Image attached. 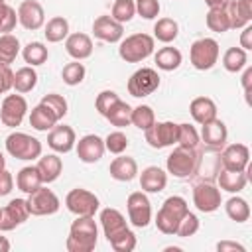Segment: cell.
<instances>
[{"label":"cell","instance_id":"cell-1","mask_svg":"<svg viewBox=\"0 0 252 252\" xmlns=\"http://www.w3.org/2000/svg\"><path fill=\"white\" fill-rule=\"evenodd\" d=\"M98 242V226L94 217H77L69 226L65 248L69 252H93Z\"/></svg>","mask_w":252,"mask_h":252},{"label":"cell","instance_id":"cell-2","mask_svg":"<svg viewBox=\"0 0 252 252\" xmlns=\"http://www.w3.org/2000/svg\"><path fill=\"white\" fill-rule=\"evenodd\" d=\"M201 148H197V161H195V167H193V173L187 177L193 183H199V181H207V183H215L217 177H219V171L222 169V163H220V150H213V148H207L203 144H199Z\"/></svg>","mask_w":252,"mask_h":252},{"label":"cell","instance_id":"cell-3","mask_svg":"<svg viewBox=\"0 0 252 252\" xmlns=\"http://www.w3.org/2000/svg\"><path fill=\"white\" fill-rule=\"evenodd\" d=\"M187 211H189L187 201H185L183 197H179V195H171V197H167V199L163 201V205L159 207V211H158L154 222H156V226H158L159 232L173 236L175 230H177L179 220L183 219V215H185Z\"/></svg>","mask_w":252,"mask_h":252},{"label":"cell","instance_id":"cell-4","mask_svg":"<svg viewBox=\"0 0 252 252\" xmlns=\"http://www.w3.org/2000/svg\"><path fill=\"white\" fill-rule=\"evenodd\" d=\"M156 49V39L148 33H132L120 39L118 55L126 63H140L148 59Z\"/></svg>","mask_w":252,"mask_h":252},{"label":"cell","instance_id":"cell-5","mask_svg":"<svg viewBox=\"0 0 252 252\" xmlns=\"http://www.w3.org/2000/svg\"><path fill=\"white\" fill-rule=\"evenodd\" d=\"M4 146H6V152L16 159L32 161L41 156V142L26 132H12L6 138Z\"/></svg>","mask_w":252,"mask_h":252},{"label":"cell","instance_id":"cell-6","mask_svg":"<svg viewBox=\"0 0 252 252\" xmlns=\"http://www.w3.org/2000/svg\"><path fill=\"white\" fill-rule=\"evenodd\" d=\"M219 55H220V47L213 37H201L193 41L189 49V61L197 71L213 69L219 61Z\"/></svg>","mask_w":252,"mask_h":252},{"label":"cell","instance_id":"cell-7","mask_svg":"<svg viewBox=\"0 0 252 252\" xmlns=\"http://www.w3.org/2000/svg\"><path fill=\"white\" fill-rule=\"evenodd\" d=\"M197 148L177 146L167 156V159H165L167 173L173 175V177H177V179H187L193 173V167H195V161H197Z\"/></svg>","mask_w":252,"mask_h":252},{"label":"cell","instance_id":"cell-8","mask_svg":"<svg viewBox=\"0 0 252 252\" xmlns=\"http://www.w3.org/2000/svg\"><path fill=\"white\" fill-rule=\"evenodd\" d=\"M65 207L69 213H73L75 217H94V213L100 207V201L94 193H91L89 189H71L65 197Z\"/></svg>","mask_w":252,"mask_h":252},{"label":"cell","instance_id":"cell-9","mask_svg":"<svg viewBox=\"0 0 252 252\" xmlns=\"http://www.w3.org/2000/svg\"><path fill=\"white\" fill-rule=\"evenodd\" d=\"M126 89L136 98L150 96V94H154L159 89V75L152 67H142V69H138V71H134L130 75Z\"/></svg>","mask_w":252,"mask_h":252},{"label":"cell","instance_id":"cell-10","mask_svg":"<svg viewBox=\"0 0 252 252\" xmlns=\"http://www.w3.org/2000/svg\"><path fill=\"white\" fill-rule=\"evenodd\" d=\"M28 209H30V215H33V217H47V215H55L57 211H59V207H61V203H59V197L51 191V189H47V187H43V185H39L37 189H33L32 193H28Z\"/></svg>","mask_w":252,"mask_h":252},{"label":"cell","instance_id":"cell-11","mask_svg":"<svg viewBox=\"0 0 252 252\" xmlns=\"http://www.w3.org/2000/svg\"><path fill=\"white\" fill-rule=\"evenodd\" d=\"M126 211H128V220L136 228H146L152 220V203L144 191H134L128 195Z\"/></svg>","mask_w":252,"mask_h":252},{"label":"cell","instance_id":"cell-12","mask_svg":"<svg viewBox=\"0 0 252 252\" xmlns=\"http://www.w3.org/2000/svg\"><path fill=\"white\" fill-rule=\"evenodd\" d=\"M144 138H146L148 146L154 150L169 148L177 142V124L171 120L154 122L148 130H144Z\"/></svg>","mask_w":252,"mask_h":252},{"label":"cell","instance_id":"cell-13","mask_svg":"<svg viewBox=\"0 0 252 252\" xmlns=\"http://www.w3.org/2000/svg\"><path fill=\"white\" fill-rule=\"evenodd\" d=\"M220 203H222L220 189L215 183H207V181L193 183V205L197 207V211L215 213L220 207Z\"/></svg>","mask_w":252,"mask_h":252},{"label":"cell","instance_id":"cell-14","mask_svg":"<svg viewBox=\"0 0 252 252\" xmlns=\"http://www.w3.org/2000/svg\"><path fill=\"white\" fill-rule=\"evenodd\" d=\"M26 112H28V100L20 93L8 94L2 100V106H0V120H2L4 126L16 128L26 118Z\"/></svg>","mask_w":252,"mask_h":252},{"label":"cell","instance_id":"cell-15","mask_svg":"<svg viewBox=\"0 0 252 252\" xmlns=\"http://www.w3.org/2000/svg\"><path fill=\"white\" fill-rule=\"evenodd\" d=\"M30 217V209H28V201L26 199H12L0 215V232H8L14 230L16 226L24 224Z\"/></svg>","mask_w":252,"mask_h":252},{"label":"cell","instance_id":"cell-16","mask_svg":"<svg viewBox=\"0 0 252 252\" xmlns=\"http://www.w3.org/2000/svg\"><path fill=\"white\" fill-rule=\"evenodd\" d=\"M220 163L222 169L230 171H244L250 163V150L246 144H224L220 150Z\"/></svg>","mask_w":252,"mask_h":252},{"label":"cell","instance_id":"cell-17","mask_svg":"<svg viewBox=\"0 0 252 252\" xmlns=\"http://www.w3.org/2000/svg\"><path fill=\"white\" fill-rule=\"evenodd\" d=\"M18 24L30 32H35L45 26V12L37 0H24L18 6Z\"/></svg>","mask_w":252,"mask_h":252},{"label":"cell","instance_id":"cell-18","mask_svg":"<svg viewBox=\"0 0 252 252\" xmlns=\"http://www.w3.org/2000/svg\"><path fill=\"white\" fill-rule=\"evenodd\" d=\"M75 150L83 163H96L106 152L104 140L96 134H87V136L79 138V142H75Z\"/></svg>","mask_w":252,"mask_h":252},{"label":"cell","instance_id":"cell-19","mask_svg":"<svg viewBox=\"0 0 252 252\" xmlns=\"http://www.w3.org/2000/svg\"><path fill=\"white\" fill-rule=\"evenodd\" d=\"M93 33L100 41L118 43L124 37V24L116 22L112 16H98L93 22Z\"/></svg>","mask_w":252,"mask_h":252},{"label":"cell","instance_id":"cell-20","mask_svg":"<svg viewBox=\"0 0 252 252\" xmlns=\"http://www.w3.org/2000/svg\"><path fill=\"white\" fill-rule=\"evenodd\" d=\"M75 142H77L75 130L67 124H59V126L55 124L47 134V146L55 154H69L75 148Z\"/></svg>","mask_w":252,"mask_h":252},{"label":"cell","instance_id":"cell-21","mask_svg":"<svg viewBox=\"0 0 252 252\" xmlns=\"http://www.w3.org/2000/svg\"><path fill=\"white\" fill-rule=\"evenodd\" d=\"M201 144L207 146V148H213V150H222V146L226 144V138H228V130H226V124L219 118L207 122L201 126Z\"/></svg>","mask_w":252,"mask_h":252},{"label":"cell","instance_id":"cell-22","mask_svg":"<svg viewBox=\"0 0 252 252\" xmlns=\"http://www.w3.org/2000/svg\"><path fill=\"white\" fill-rule=\"evenodd\" d=\"M224 12L230 22V30H242L252 24V0H228Z\"/></svg>","mask_w":252,"mask_h":252},{"label":"cell","instance_id":"cell-23","mask_svg":"<svg viewBox=\"0 0 252 252\" xmlns=\"http://www.w3.org/2000/svg\"><path fill=\"white\" fill-rule=\"evenodd\" d=\"M100 226H102V232H104V238L110 242L114 236L122 234L124 230H128V222L124 219V215L118 211V209H102L100 211Z\"/></svg>","mask_w":252,"mask_h":252},{"label":"cell","instance_id":"cell-24","mask_svg":"<svg viewBox=\"0 0 252 252\" xmlns=\"http://www.w3.org/2000/svg\"><path fill=\"white\" fill-rule=\"evenodd\" d=\"M93 39L91 35L77 32V33H69L65 37V51L69 53V57H73L75 61H83L89 59L93 55Z\"/></svg>","mask_w":252,"mask_h":252},{"label":"cell","instance_id":"cell-25","mask_svg":"<svg viewBox=\"0 0 252 252\" xmlns=\"http://www.w3.org/2000/svg\"><path fill=\"white\" fill-rule=\"evenodd\" d=\"M167 185V173L158 165H148L140 173V187L144 193H161Z\"/></svg>","mask_w":252,"mask_h":252},{"label":"cell","instance_id":"cell-26","mask_svg":"<svg viewBox=\"0 0 252 252\" xmlns=\"http://www.w3.org/2000/svg\"><path fill=\"white\" fill-rule=\"evenodd\" d=\"M108 171H110V177H112V179L126 183V181H132V179L138 175V163H136L134 158H130V156H120V154H118V158H114V159L110 161Z\"/></svg>","mask_w":252,"mask_h":252},{"label":"cell","instance_id":"cell-27","mask_svg":"<svg viewBox=\"0 0 252 252\" xmlns=\"http://www.w3.org/2000/svg\"><path fill=\"white\" fill-rule=\"evenodd\" d=\"M189 112H191V118L197 124L203 126V124H207V122H211V120L217 118V104L209 96H197V98L191 100Z\"/></svg>","mask_w":252,"mask_h":252},{"label":"cell","instance_id":"cell-28","mask_svg":"<svg viewBox=\"0 0 252 252\" xmlns=\"http://www.w3.org/2000/svg\"><path fill=\"white\" fill-rule=\"evenodd\" d=\"M219 189L226 191V193H240L246 183H248V169L244 171H230V169H220L219 177H217Z\"/></svg>","mask_w":252,"mask_h":252},{"label":"cell","instance_id":"cell-29","mask_svg":"<svg viewBox=\"0 0 252 252\" xmlns=\"http://www.w3.org/2000/svg\"><path fill=\"white\" fill-rule=\"evenodd\" d=\"M35 167H37L43 183H53L63 171V161H61V158L57 154H47V156H39L37 158V165Z\"/></svg>","mask_w":252,"mask_h":252},{"label":"cell","instance_id":"cell-30","mask_svg":"<svg viewBox=\"0 0 252 252\" xmlns=\"http://www.w3.org/2000/svg\"><path fill=\"white\" fill-rule=\"evenodd\" d=\"M154 61H156L158 69H161V71H175L181 65L183 55H181V51L177 47L165 45V47H161V49H158L154 53Z\"/></svg>","mask_w":252,"mask_h":252},{"label":"cell","instance_id":"cell-31","mask_svg":"<svg viewBox=\"0 0 252 252\" xmlns=\"http://www.w3.org/2000/svg\"><path fill=\"white\" fill-rule=\"evenodd\" d=\"M37 85V73L32 65H26V67H20L16 73H14V85L12 89L20 94H26L30 91H33Z\"/></svg>","mask_w":252,"mask_h":252},{"label":"cell","instance_id":"cell-32","mask_svg":"<svg viewBox=\"0 0 252 252\" xmlns=\"http://www.w3.org/2000/svg\"><path fill=\"white\" fill-rule=\"evenodd\" d=\"M39 185H43L41 175L37 171L35 165H26L16 173V187L24 193H32L33 189H37Z\"/></svg>","mask_w":252,"mask_h":252},{"label":"cell","instance_id":"cell-33","mask_svg":"<svg viewBox=\"0 0 252 252\" xmlns=\"http://www.w3.org/2000/svg\"><path fill=\"white\" fill-rule=\"evenodd\" d=\"M177 35H179V24L173 18H159L154 24V39L167 45V43L175 41Z\"/></svg>","mask_w":252,"mask_h":252},{"label":"cell","instance_id":"cell-34","mask_svg":"<svg viewBox=\"0 0 252 252\" xmlns=\"http://www.w3.org/2000/svg\"><path fill=\"white\" fill-rule=\"evenodd\" d=\"M43 35L49 43H59L69 35V22L63 16H53L43 26Z\"/></svg>","mask_w":252,"mask_h":252},{"label":"cell","instance_id":"cell-35","mask_svg":"<svg viewBox=\"0 0 252 252\" xmlns=\"http://www.w3.org/2000/svg\"><path fill=\"white\" fill-rule=\"evenodd\" d=\"M57 124V118L43 106V104H35L30 112V126L35 128L37 132H49L53 126Z\"/></svg>","mask_w":252,"mask_h":252},{"label":"cell","instance_id":"cell-36","mask_svg":"<svg viewBox=\"0 0 252 252\" xmlns=\"http://www.w3.org/2000/svg\"><path fill=\"white\" fill-rule=\"evenodd\" d=\"M224 211H226V217L234 222H246L250 219V205L246 199L238 197L236 193L224 203Z\"/></svg>","mask_w":252,"mask_h":252},{"label":"cell","instance_id":"cell-37","mask_svg":"<svg viewBox=\"0 0 252 252\" xmlns=\"http://www.w3.org/2000/svg\"><path fill=\"white\" fill-rule=\"evenodd\" d=\"M20 39L12 33H0V65H10L20 55Z\"/></svg>","mask_w":252,"mask_h":252},{"label":"cell","instance_id":"cell-38","mask_svg":"<svg viewBox=\"0 0 252 252\" xmlns=\"http://www.w3.org/2000/svg\"><path fill=\"white\" fill-rule=\"evenodd\" d=\"M104 118H106L112 126H116V128H126V126L132 124V106H130L128 102H124V100H118V102L106 112Z\"/></svg>","mask_w":252,"mask_h":252},{"label":"cell","instance_id":"cell-39","mask_svg":"<svg viewBox=\"0 0 252 252\" xmlns=\"http://www.w3.org/2000/svg\"><path fill=\"white\" fill-rule=\"evenodd\" d=\"M248 65V55L242 47H228L222 55V67L228 73H238Z\"/></svg>","mask_w":252,"mask_h":252},{"label":"cell","instance_id":"cell-40","mask_svg":"<svg viewBox=\"0 0 252 252\" xmlns=\"http://www.w3.org/2000/svg\"><path fill=\"white\" fill-rule=\"evenodd\" d=\"M22 57L28 65L37 67V65H43L47 61L49 51L41 41H30L26 47H22Z\"/></svg>","mask_w":252,"mask_h":252},{"label":"cell","instance_id":"cell-41","mask_svg":"<svg viewBox=\"0 0 252 252\" xmlns=\"http://www.w3.org/2000/svg\"><path fill=\"white\" fill-rule=\"evenodd\" d=\"M205 22H207V28L215 33H224L230 30V22H228V16L224 12V8H209L207 16H205Z\"/></svg>","mask_w":252,"mask_h":252},{"label":"cell","instance_id":"cell-42","mask_svg":"<svg viewBox=\"0 0 252 252\" xmlns=\"http://www.w3.org/2000/svg\"><path fill=\"white\" fill-rule=\"evenodd\" d=\"M39 104H43V106L57 118V122H59V120L67 114V110H69V104H67L65 96H63V94H57V93L43 94L41 100H39Z\"/></svg>","mask_w":252,"mask_h":252},{"label":"cell","instance_id":"cell-43","mask_svg":"<svg viewBox=\"0 0 252 252\" xmlns=\"http://www.w3.org/2000/svg\"><path fill=\"white\" fill-rule=\"evenodd\" d=\"M85 75H87L85 65H83L81 61H75V59H73L71 63H67V65L63 67V71H61V79H63V83L69 85V87L81 85V83L85 81Z\"/></svg>","mask_w":252,"mask_h":252},{"label":"cell","instance_id":"cell-44","mask_svg":"<svg viewBox=\"0 0 252 252\" xmlns=\"http://www.w3.org/2000/svg\"><path fill=\"white\" fill-rule=\"evenodd\" d=\"M177 146H185V148H197L201 144V138H199V132L193 124L189 122H181L177 124Z\"/></svg>","mask_w":252,"mask_h":252},{"label":"cell","instance_id":"cell-45","mask_svg":"<svg viewBox=\"0 0 252 252\" xmlns=\"http://www.w3.org/2000/svg\"><path fill=\"white\" fill-rule=\"evenodd\" d=\"M156 122V114L152 110V106L148 104H138L136 108H132V124L138 128V130H148L152 124Z\"/></svg>","mask_w":252,"mask_h":252},{"label":"cell","instance_id":"cell-46","mask_svg":"<svg viewBox=\"0 0 252 252\" xmlns=\"http://www.w3.org/2000/svg\"><path fill=\"white\" fill-rule=\"evenodd\" d=\"M110 16L120 24L130 22L136 16V0H114Z\"/></svg>","mask_w":252,"mask_h":252},{"label":"cell","instance_id":"cell-47","mask_svg":"<svg viewBox=\"0 0 252 252\" xmlns=\"http://www.w3.org/2000/svg\"><path fill=\"white\" fill-rule=\"evenodd\" d=\"M128 144H130V142H128V136H126L122 130H114V132H110V134L104 138V150L110 152V154H114V156L126 152Z\"/></svg>","mask_w":252,"mask_h":252},{"label":"cell","instance_id":"cell-48","mask_svg":"<svg viewBox=\"0 0 252 252\" xmlns=\"http://www.w3.org/2000/svg\"><path fill=\"white\" fill-rule=\"evenodd\" d=\"M18 24V14L16 10L6 2L0 0V33H10Z\"/></svg>","mask_w":252,"mask_h":252},{"label":"cell","instance_id":"cell-49","mask_svg":"<svg viewBox=\"0 0 252 252\" xmlns=\"http://www.w3.org/2000/svg\"><path fill=\"white\" fill-rule=\"evenodd\" d=\"M197 230H199V219H197V215H193L191 211H187V213L183 215V219L179 220V224H177L175 236L189 238V236H193Z\"/></svg>","mask_w":252,"mask_h":252},{"label":"cell","instance_id":"cell-50","mask_svg":"<svg viewBox=\"0 0 252 252\" xmlns=\"http://www.w3.org/2000/svg\"><path fill=\"white\" fill-rule=\"evenodd\" d=\"M108 244L112 246L114 252H132V250L136 248V234L128 228V230H124L122 234L114 236Z\"/></svg>","mask_w":252,"mask_h":252},{"label":"cell","instance_id":"cell-51","mask_svg":"<svg viewBox=\"0 0 252 252\" xmlns=\"http://www.w3.org/2000/svg\"><path fill=\"white\" fill-rule=\"evenodd\" d=\"M120 100V96L114 93V91H100L96 94V100H94V108L98 110L100 116H106V112Z\"/></svg>","mask_w":252,"mask_h":252},{"label":"cell","instance_id":"cell-52","mask_svg":"<svg viewBox=\"0 0 252 252\" xmlns=\"http://www.w3.org/2000/svg\"><path fill=\"white\" fill-rule=\"evenodd\" d=\"M161 6L158 0H136V14L142 16L144 20H154L158 18Z\"/></svg>","mask_w":252,"mask_h":252},{"label":"cell","instance_id":"cell-53","mask_svg":"<svg viewBox=\"0 0 252 252\" xmlns=\"http://www.w3.org/2000/svg\"><path fill=\"white\" fill-rule=\"evenodd\" d=\"M14 85V71L10 65H0V94H6Z\"/></svg>","mask_w":252,"mask_h":252},{"label":"cell","instance_id":"cell-54","mask_svg":"<svg viewBox=\"0 0 252 252\" xmlns=\"http://www.w3.org/2000/svg\"><path fill=\"white\" fill-rule=\"evenodd\" d=\"M12 189H14V177L8 169H2L0 171V197L10 195Z\"/></svg>","mask_w":252,"mask_h":252},{"label":"cell","instance_id":"cell-55","mask_svg":"<svg viewBox=\"0 0 252 252\" xmlns=\"http://www.w3.org/2000/svg\"><path fill=\"white\" fill-rule=\"evenodd\" d=\"M240 83H242V89H244L246 102L250 104V89H252V67H250V65H246V67H244V73H242Z\"/></svg>","mask_w":252,"mask_h":252},{"label":"cell","instance_id":"cell-56","mask_svg":"<svg viewBox=\"0 0 252 252\" xmlns=\"http://www.w3.org/2000/svg\"><path fill=\"white\" fill-rule=\"evenodd\" d=\"M217 250L219 252H246V248L234 240H220L217 242Z\"/></svg>","mask_w":252,"mask_h":252},{"label":"cell","instance_id":"cell-57","mask_svg":"<svg viewBox=\"0 0 252 252\" xmlns=\"http://www.w3.org/2000/svg\"><path fill=\"white\" fill-rule=\"evenodd\" d=\"M240 47L244 51H250L252 49V24L244 26L242 28V33H240Z\"/></svg>","mask_w":252,"mask_h":252},{"label":"cell","instance_id":"cell-58","mask_svg":"<svg viewBox=\"0 0 252 252\" xmlns=\"http://www.w3.org/2000/svg\"><path fill=\"white\" fill-rule=\"evenodd\" d=\"M226 2H228V0H205V4H207L209 8H224Z\"/></svg>","mask_w":252,"mask_h":252},{"label":"cell","instance_id":"cell-59","mask_svg":"<svg viewBox=\"0 0 252 252\" xmlns=\"http://www.w3.org/2000/svg\"><path fill=\"white\" fill-rule=\"evenodd\" d=\"M8 250H10V240L0 234V252H8Z\"/></svg>","mask_w":252,"mask_h":252},{"label":"cell","instance_id":"cell-60","mask_svg":"<svg viewBox=\"0 0 252 252\" xmlns=\"http://www.w3.org/2000/svg\"><path fill=\"white\" fill-rule=\"evenodd\" d=\"M2 169H6V158H4V154L0 152V171Z\"/></svg>","mask_w":252,"mask_h":252},{"label":"cell","instance_id":"cell-61","mask_svg":"<svg viewBox=\"0 0 252 252\" xmlns=\"http://www.w3.org/2000/svg\"><path fill=\"white\" fill-rule=\"evenodd\" d=\"M0 215H2V209H0Z\"/></svg>","mask_w":252,"mask_h":252},{"label":"cell","instance_id":"cell-62","mask_svg":"<svg viewBox=\"0 0 252 252\" xmlns=\"http://www.w3.org/2000/svg\"><path fill=\"white\" fill-rule=\"evenodd\" d=\"M6 2H8V0H6Z\"/></svg>","mask_w":252,"mask_h":252}]
</instances>
